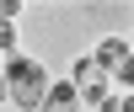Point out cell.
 <instances>
[{"label":"cell","mask_w":134,"mask_h":112,"mask_svg":"<svg viewBox=\"0 0 134 112\" xmlns=\"http://www.w3.org/2000/svg\"><path fill=\"white\" fill-rule=\"evenodd\" d=\"M48 75H43L38 59H27V53H11L5 59V96L16 102V112H38L43 96H48Z\"/></svg>","instance_id":"cell-1"},{"label":"cell","mask_w":134,"mask_h":112,"mask_svg":"<svg viewBox=\"0 0 134 112\" xmlns=\"http://www.w3.org/2000/svg\"><path fill=\"white\" fill-rule=\"evenodd\" d=\"M70 85H75V102H86V112H97V107L107 102V70L91 64V59H81L70 70Z\"/></svg>","instance_id":"cell-2"},{"label":"cell","mask_w":134,"mask_h":112,"mask_svg":"<svg viewBox=\"0 0 134 112\" xmlns=\"http://www.w3.org/2000/svg\"><path fill=\"white\" fill-rule=\"evenodd\" d=\"M38 112H81V102H75V85H70V80L48 85V96H43V107H38Z\"/></svg>","instance_id":"cell-3"},{"label":"cell","mask_w":134,"mask_h":112,"mask_svg":"<svg viewBox=\"0 0 134 112\" xmlns=\"http://www.w3.org/2000/svg\"><path fill=\"white\" fill-rule=\"evenodd\" d=\"M124 53H129V43H124V38H107V43H102V48H97V53H91V64H102V70H107V75H113V70H118V64H124Z\"/></svg>","instance_id":"cell-4"},{"label":"cell","mask_w":134,"mask_h":112,"mask_svg":"<svg viewBox=\"0 0 134 112\" xmlns=\"http://www.w3.org/2000/svg\"><path fill=\"white\" fill-rule=\"evenodd\" d=\"M0 53H16V27L11 21H0Z\"/></svg>","instance_id":"cell-5"},{"label":"cell","mask_w":134,"mask_h":112,"mask_svg":"<svg viewBox=\"0 0 134 112\" xmlns=\"http://www.w3.org/2000/svg\"><path fill=\"white\" fill-rule=\"evenodd\" d=\"M16 11H21V0H0V21H11Z\"/></svg>","instance_id":"cell-6"},{"label":"cell","mask_w":134,"mask_h":112,"mask_svg":"<svg viewBox=\"0 0 134 112\" xmlns=\"http://www.w3.org/2000/svg\"><path fill=\"white\" fill-rule=\"evenodd\" d=\"M0 96H5V75H0Z\"/></svg>","instance_id":"cell-7"},{"label":"cell","mask_w":134,"mask_h":112,"mask_svg":"<svg viewBox=\"0 0 134 112\" xmlns=\"http://www.w3.org/2000/svg\"><path fill=\"white\" fill-rule=\"evenodd\" d=\"M129 53H134V43H129Z\"/></svg>","instance_id":"cell-8"},{"label":"cell","mask_w":134,"mask_h":112,"mask_svg":"<svg viewBox=\"0 0 134 112\" xmlns=\"http://www.w3.org/2000/svg\"><path fill=\"white\" fill-rule=\"evenodd\" d=\"M81 112H86V107H81Z\"/></svg>","instance_id":"cell-9"}]
</instances>
